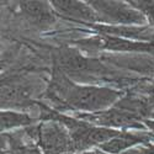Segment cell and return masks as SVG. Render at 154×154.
Returning <instances> with one entry per match:
<instances>
[{
    "mask_svg": "<svg viewBox=\"0 0 154 154\" xmlns=\"http://www.w3.org/2000/svg\"><path fill=\"white\" fill-rule=\"evenodd\" d=\"M58 94L68 107L82 113H95L113 107L122 93L106 86L78 85L69 80L58 82Z\"/></svg>",
    "mask_w": 154,
    "mask_h": 154,
    "instance_id": "cell-1",
    "label": "cell"
},
{
    "mask_svg": "<svg viewBox=\"0 0 154 154\" xmlns=\"http://www.w3.org/2000/svg\"><path fill=\"white\" fill-rule=\"evenodd\" d=\"M88 3L95 10L100 22L107 23V26H146L148 22L147 17L130 3L105 0Z\"/></svg>",
    "mask_w": 154,
    "mask_h": 154,
    "instance_id": "cell-2",
    "label": "cell"
},
{
    "mask_svg": "<svg viewBox=\"0 0 154 154\" xmlns=\"http://www.w3.org/2000/svg\"><path fill=\"white\" fill-rule=\"evenodd\" d=\"M76 119L88 122L94 126L112 128V130H144L146 126L140 121L139 116L134 113H131L126 110H122L117 106H113L109 110L100 111L95 113H82L78 112Z\"/></svg>",
    "mask_w": 154,
    "mask_h": 154,
    "instance_id": "cell-3",
    "label": "cell"
},
{
    "mask_svg": "<svg viewBox=\"0 0 154 154\" xmlns=\"http://www.w3.org/2000/svg\"><path fill=\"white\" fill-rule=\"evenodd\" d=\"M38 144L45 154H64L75 150L70 131L57 120L46 121L40 126Z\"/></svg>",
    "mask_w": 154,
    "mask_h": 154,
    "instance_id": "cell-4",
    "label": "cell"
},
{
    "mask_svg": "<svg viewBox=\"0 0 154 154\" xmlns=\"http://www.w3.org/2000/svg\"><path fill=\"white\" fill-rule=\"evenodd\" d=\"M51 4L54 11L67 19L83 22H100L97 14L89 5V3L74 2V0H53Z\"/></svg>",
    "mask_w": 154,
    "mask_h": 154,
    "instance_id": "cell-5",
    "label": "cell"
},
{
    "mask_svg": "<svg viewBox=\"0 0 154 154\" xmlns=\"http://www.w3.org/2000/svg\"><path fill=\"white\" fill-rule=\"evenodd\" d=\"M91 43H96L99 48L111 51V52H128V53H153L154 52V43H147V42H137L126 40V38L104 35L96 40H93Z\"/></svg>",
    "mask_w": 154,
    "mask_h": 154,
    "instance_id": "cell-6",
    "label": "cell"
},
{
    "mask_svg": "<svg viewBox=\"0 0 154 154\" xmlns=\"http://www.w3.org/2000/svg\"><path fill=\"white\" fill-rule=\"evenodd\" d=\"M33 97V89L27 84H2V109L9 107H25L31 104Z\"/></svg>",
    "mask_w": 154,
    "mask_h": 154,
    "instance_id": "cell-7",
    "label": "cell"
},
{
    "mask_svg": "<svg viewBox=\"0 0 154 154\" xmlns=\"http://www.w3.org/2000/svg\"><path fill=\"white\" fill-rule=\"evenodd\" d=\"M95 29L102 35L116 36L137 42L154 43V29L148 26H102L96 25Z\"/></svg>",
    "mask_w": 154,
    "mask_h": 154,
    "instance_id": "cell-8",
    "label": "cell"
},
{
    "mask_svg": "<svg viewBox=\"0 0 154 154\" xmlns=\"http://www.w3.org/2000/svg\"><path fill=\"white\" fill-rule=\"evenodd\" d=\"M20 8L26 19L36 26L46 27L56 20L54 9L47 2H21Z\"/></svg>",
    "mask_w": 154,
    "mask_h": 154,
    "instance_id": "cell-9",
    "label": "cell"
},
{
    "mask_svg": "<svg viewBox=\"0 0 154 154\" xmlns=\"http://www.w3.org/2000/svg\"><path fill=\"white\" fill-rule=\"evenodd\" d=\"M147 139H149V136L146 133H132L131 131H126L122 136H119L116 138L110 139L109 142L104 143L97 147L101 152H104L106 154H121L131 148H134V146L146 142Z\"/></svg>",
    "mask_w": 154,
    "mask_h": 154,
    "instance_id": "cell-10",
    "label": "cell"
},
{
    "mask_svg": "<svg viewBox=\"0 0 154 154\" xmlns=\"http://www.w3.org/2000/svg\"><path fill=\"white\" fill-rule=\"evenodd\" d=\"M35 120L29 113L16 112L14 110H4L2 111V131L6 132L9 130H14L17 127H25L32 125Z\"/></svg>",
    "mask_w": 154,
    "mask_h": 154,
    "instance_id": "cell-11",
    "label": "cell"
},
{
    "mask_svg": "<svg viewBox=\"0 0 154 154\" xmlns=\"http://www.w3.org/2000/svg\"><path fill=\"white\" fill-rule=\"evenodd\" d=\"M130 4L142 12L149 21V23H152L154 26V2H144V0H142V2H130Z\"/></svg>",
    "mask_w": 154,
    "mask_h": 154,
    "instance_id": "cell-12",
    "label": "cell"
},
{
    "mask_svg": "<svg viewBox=\"0 0 154 154\" xmlns=\"http://www.w3.org/2000/svg\"><path fill=\"white\" fill-rule=\"evenodd\" d=\"M143 97L148 105V109L153 113V110H154V79L147 88L143 89Z\"/></svg>",
    "mask_w": 154,
    "mask_h": 154,
    "instance_id": "cell-13",
    "label": "cell"
},
{
    "mask_svg": "<svg viewBox=\"0 0 154 154\" xmlns=\"http://www.w3.org/2000/svg\"><path fill=\"white\" fill-rule=\"evenodd\" d=\"M150 150H147L146 148H131L121 154H149Z\"/></svg>",
    "mask_w": 154,
    "mask_h": 154,
    "instance_id": "cell-14",
    "label": "cell"
},
{
    "mask_svg": "<svg viewBox=\"0 0 154 154\" xmlns=\"http://www.w3.org/2000/svg\"><path fill=\"white\" fill-rule=\"evenodd\" d=\"M82 154H106V153L101 152L100 149H94V150H86V152H82Z\"/></svg>",
    "mask_w": 154,
    "mask_h": 154,
    "instance_id": "cell-15",
    "label": "cell"
},
{
    "mask_svg": "<svg viewBox=\"0 0 154 154\" xmlns=\"http://www.w3.org/2000/svg\"><path fill=\"white\" fill-rule=\"evenodd\" d=\"M150 117H152V119H153V120H154V111H153V113H152V115H150Z\"/></svg>",
    "mask_w": 154,
    "mask_h": 154,
    "instance_id": "cell-16",
    "label": "cell"
},
{
    "mask_svg": "<svg viewBox=\"0 0 154 154\" xmlns=\"http://www.w3.org/2000/svg\"><path fill=\"white\" fill-rule=\"evenodd\" d=\"M20 154H33V153H20Z\"/></svg>",
    "mask_w": 154,
    "mask_h": 154,
    "instance_id": "cell-17",
    "label": "cell"
},
{
    "mask_svg": "<svg viewBox=\"0 0 154 154\" xmlns=\"http://www.w3.org/2000/svg\"><path fill=\"white\" fill-rule=\"evenodd\" d=\"M149 154H154V153H149Z\"/></svg>",
    "mask_w": 154,
    "mask_h": 154,
    "instance_id": "cell-18",
    "label": "cell"
}]
</instances>
